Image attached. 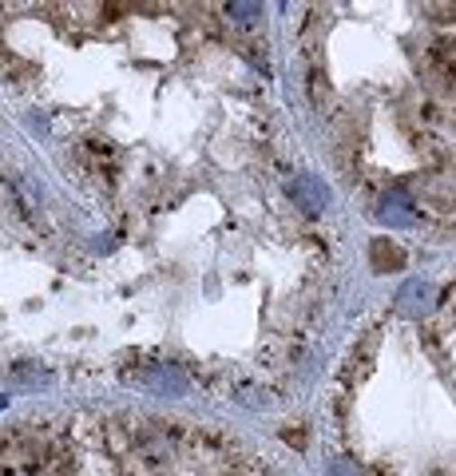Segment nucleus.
<instances>
[{
  "instance_id": "1",
  "label": "nucleus",
  "mask_w": 456,
  "mask_h": 476,
  "mask_svg": "<svg viewBox=\"0 0 456 476\" xmlns=\"http://www.w3.org/2000/svg\"><path fill=\"white\" fill-rule=\"evenodd\" d=\"M290 198L297 206H302L306 215H322L325 206L333 203V191H330V183L325 178H317V175H297L294 183H290Z\"/></svg>"
},
{
  "instance_id": "3",
  "label": "nucleus",
  "mask_w": 456,
  "mask_h": 476,
  "mask_svg": "<svg viewBox=\"0 0 456 476\" xmlns=\"http://www.w3.org/2000/svg\"><path fill=\"white\" fill-rule=\"evenodd\" d=\"M139 381H143L147 389L163 393V397H183L191 389V381H187V373L178 370V365H151L147 373H139Z\"/></svg>"
},
{
  "instance_id": "6",
  "label": "nucleus",
  "mask_w": 456,
  "mask_h": 476,
  "mask_svg": "<svg viewBox=\"0 0 456 476\" xmlns=\"http://www.w3.org/2000/svg\"><path fill=\"white\" fill-rule=\"evenodd\" d=\"M226 13L234 20H258L262 16V5H242V0H234V5H226Z\"/></svg>"
},
{
  "instance_id": "4",
  "label": "nucleus",
  "mask_w": 456,
  "mask_h": 476,
  "mask_svg": "<svg viewBox=\"0 0 456 476\" xmlns=\"http://www.w3.org/2000/svg\"><path fill=\"white\" fill-rule=\"evenodd\" d=\"M377 223H385V226H413L416 223V211H413V203L405 195H385L381 203H377Z\"/></svg>"
},
{
  "instance_id": "7",
  "label": "nucleus",
  "mask_w": 456,
  "mask_h": 476,
  "mask_svg": "<svg viewBox=\"0 0 456 476\" xmlns=\"http://www.w3.org/2000/svg\"><path fill=\"white\" fill-rule=\"evenodd\" d=\"M325 476H361V469H357L353 461H345V456H337V461L330 464V472Z\"/></svg>"
},
{
  "instance_id": "5",
  "label": "nucleus",
  "mask_w": 456,
  "mask_h": 476,
  "mask_svg": "<svg viewBox=\"0 0 456 476\" xmlns=\"http://www.w3.org/2000/svg\"><path fill=\"white\" fill-rule=\"evenodd\" d=\"M13 377H16L20 385H48V381H52V377H48L44 370H28V365H16Z\"/></svg>"
},
{
  "instance_id": "2",
  "label": "nucleus",
  "mask_w": 456,
  "mask_h": 476,
  "mask_svg": "<svg viewBox=\"0 0 456 476\" xmlns=\"http://www.w3.org/2000/svg\"><path fill=\"white\" fill-rule=\"evenodd\" d=\"M436 302V286L433 282H421V278H413V282L401 286V294H397V310H401L405 317H421L429 314Z\"/></svg>"
}]
</instances>
